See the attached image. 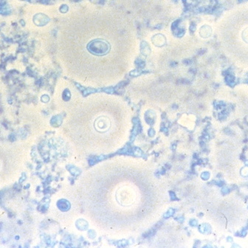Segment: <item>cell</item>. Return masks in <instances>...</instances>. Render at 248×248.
I'll list each match as a JSON object with an SVG mask.
<instances>
[{
    "label": "cell",
    "mask_w": 248,
    "mask_h": 248,
    "mask_svg": "<svg viewBox=\"0 0 248 248\" xmlns=\"http://www.w3.org/2000/svg\"><path fill=\"white\" fill-rule=\"evenodd\" d=\"M152 41H153V43L155 45L157 44V42H159V46H163V43H161V41H163V42L165 43V37L163 36V35L158 34V35H156L155 36L153 37Z\"/></svg>",
    "instance_id": "4"
},
{
    "label": "cell",
    "mask_w": 248,
    "mask_h": 248,
    "mask_svg": "<svg viewBox=\"0 0 248 248\" xmlns=\"http://www.w3.org/2000/svg\"><path fill=\"white\" fill-rule=\"evenodd\" d=\"M58 206L63 211H67L70 209V204L67 200H60L58 202Z\"/></svg>",
    "instance_id": "3"
},
{
    "label": "cell",
    "mask_w": 248,
    "mask_h": 248,
    "mask_svg": "<svg viewBox=\"0 0 248 248\" xmlns=\"http://www.w3.org/2000/svg\"><path fill=\"white\" fill-rule=\"evenodd\" d=\"M87 49L90 53L96 56H103L109 52L110 46L109 43L103 40L97 39L92 41L87 45Z\"/></svg>",
    "instance_id": "1"
},
{
    "label": "cell",
    "mask_w": 248,
    "mask_h": 248,
    "mask_svg": "<svg viewBox=\"0 0 248 248\" xmlns=\"http://www.w3.org/2000/svg\"><path fill=\"white\" fill-rule=\"evenodd\" d=\"M109 122L106 117H100L96 122V128L98 131H106L109 129Z\"/></svg>",
    "instance_id": "2"
},
{
    "label": "cell",
    "mask_w": 248,
    "mask_h": 248,
    "mask_svg": "<svg viewBox=\"0 0 248 248\" xmlns=\"http://www.w3.org/2000/svg\"><path fill=\"white\" fill-rule=\"evenodd\" d=\"M41 99L43 102H44V103H47V102L49 101V97L47 95H43Z\"/></svg>",
    "instance_id": "6"
},
{
    "label": "cell",
    "mask_w": 248,
    "mask_h": 248,
    "mask_svg": "<svg viewBox=\"0 0 248 248\" xmlns=\"http://www.w3.org/2000/svg\"><path fill=\"white\" fill-rule=\"evenodd\" d=\"M34 21L37 25H46L47 22H48L49 19H48V17L46 16L43 15L42 19H39V18H38L37 16H36V18L35 17Z\"/></svg>",
    "instance_id": "5"
}]
</instances>
